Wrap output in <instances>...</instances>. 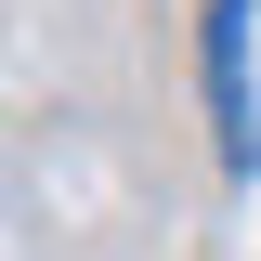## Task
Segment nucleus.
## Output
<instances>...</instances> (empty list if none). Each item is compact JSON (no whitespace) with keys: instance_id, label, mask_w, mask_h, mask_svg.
Here are the masks:
<instances>
[{"instance_id":"f257e3e1","label":"nucleus","mask_w":261,"mask_h":261,"mask_svg":"<svg viewBox=\"0 0 261 261\" xmlns=\"http://www.w3.org/2000/svg\"><path fill=\"white\" fill-rule=\"evenodd\" d=\"M248 13H261V0H209V144H222V170H261V92H248Z\"/></svg>"}]
</instances>
